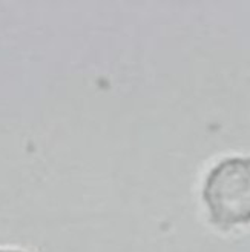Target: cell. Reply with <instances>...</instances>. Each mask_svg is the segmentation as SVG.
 <instances>
[{
	"label": "cell",
	"mask_w": 250,
	"mask_h": 252,
	"mask_svg": "<svg viewBox=\"0 0 250 252\" xmlns=\"http://www.w3.org/2000/svg\"><path fill=\"white\" fill-rule=\"evenodd\" d=\"M210 221L221 229L250 223V158L230 157L212 169L203 188Z\"/></svg>",
	"instance_id": "cell-1"
},
{
	"label": "cell",
	"mask_w": 250,
	"mask_h": 252,
	"mask_svg": "<svg viewBox=\"0 0 250 252\" xmlns=\"http://www.w3.org/2000/svg\"><path fill=\"white\" fill-rule=\"evenodd\" d=\"M0 252H23V251H14V249H0Z\"/></svg>",
	"instance_id": "cell-2"
}]
</instances>
